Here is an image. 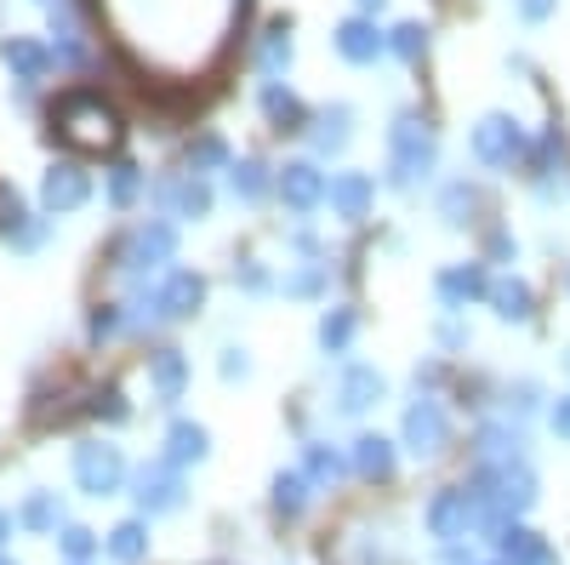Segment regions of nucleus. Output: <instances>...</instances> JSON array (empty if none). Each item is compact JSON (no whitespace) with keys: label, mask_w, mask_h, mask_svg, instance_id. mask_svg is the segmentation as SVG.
Returning <instances> with one entry per match:
<instances>
[{"label":"nucleus","mask_w":570,"mask_h":565,"mask_svg":"<svg viewBox=\"0 0 570 565\" xmlns=\"http://www.w3.org/2000/svg\"><path fill=\"white\" fill-rule=\"evenodd\" d=\"M473 212H480V195H473L468 183H451L445 195H440V217H445L451 228H462V223H468Z\"/></svg>","instance_id":"39"},{"label":"nucleus","mask_w":570,"mask_h":565,"mask_svg":"<svg viewBox=\"0 0 570 565\" xmlns=\"http://www.w3.org/2000/svg\"><path fill=\"white\" fill-rule=\"evenodd\" d=\"M292 58H297L292 23H268V29H263V40H257V69H263L268 80H279L285 69H292Z\"/></svg>","instance_id":"29"},{"label":"nucleus","mask_w":570,"mask_h":565,"mask_svg":"<svg viewBox=\"0 0 570 565\" xmlns=\"http://www.w3.org/2000/svg\"><path fill=\"white\" fill-rule=\"evenodd\" d=\"M383 394H389V377L376 366H348L337 377V411L343 417H365L371 406H383Z\"/></svg>","instance_id":"15"},{"label":"nucleus","mask_w":570,"mask_h":565,"mask_svg":"<svg viewBox=\"0 0 570 565\" xmlns=\"http://www.w3.org/2000/svg\"><path fill=\"white\" fill-rule=\"evenodd\" d=\"M155 201H160V212L166 217H183V223H200V217H212V183L206 177H160L155 183Z\"/></svg>","instance_id":"10"},{"label":"nucleus","mask_w":570,"mask_h":565,"mask_svg":"<svg viewBox=\"0 0 570 565\" xmlns=\"http://www.w3.org/2000/svg\"><path fill=\"white\" fill-rule=\"evenodd\" d=\"M18 526H23V532H35V537L63 532V526H69V520H63V497H58V491H29V497H23V508H18Z\"/></svg>","instance_id":"30"},{"label":"nucleus","mask_w":570,"mask_h":565,"mask_svg":"<svg viewBox=\"0 0 570 565\" xmlns=\"http://www.w3.org/2000/svg\"><path fill=\"white\" fill-rule=\"evenodd\" d=\"M485 565H502V559H485Z\"/></svg>","instance_id":"55"},{"label":"nucleus","mask_w":570,"mask_h":565,"mask_svg":"<svg viewBox=\"0 0 570 565\" xmlns=\"http://www.w3.org/2000/svg\"><path fill=\"white\" fill-rule=\"evenodd\" d=\"M104 554H109L115 565H142V559H149V520H142V514H137V520H120V526L104 537Z\"/></svg>","instance_id":"28"},{"label":"nucleus","mask_w":570,"mask_h":565,"mask_svg":"<svg viewBox=\"0 0 570 565\" xmlns=\"http://www.w3.org/2000/svg\"><path fill=\"white\" fill-rule=\"evenodd\" d=\"M497 559H502V565H559V554H553L531 526H519V520L497 532Z\"/></svg>","instance_id":"22"},{"label":"nucleus","mask_w":570,"mask_h":565,"mask_svg":"<svg viewBox=\"0 0 570 565\" xmlns=\"http://www.w3.org/2000/svg\"><path fill=\"white\" fill-rule=\"evenodd\" d=\"M331 46H337L348 64H376V58H389V35L376 29V18H343L337 35H331Z\"/></svg>","instance_id":"17"},{"label":"nucleus","mask_w":570,"mask_h":565,"mask_svg":"<svg viewBox=\"0 0 570 565\" xmlns=\"http://www.w3.org/2000/svg\"><path fill=\"white\" fill-rule=\"evenodd\" d=\"M58 131L69 137L75 149H115L120 144V115L104 91H69L58 104Z\"/></svg>","instance_id":"4"},{"label":"nucleus","mask_w":570,"mask_h":565,"mask_svg":"<svg viewBox=\"0 0 570 565\" xmlns=\"http://www.w3.org/2000/svg\"><path fill=\"white\" fill-rule=\"evenodd\" d=\"M155 298H160V320H188L206 303V274L195 269H166L155 280Z\"/></svg>","instance_id":"13"},{"label":"nucleus","mask_w":570,"mask_h":565,"mask_svg":"<svg viewBox=\"0 0 570 565\" xmlns=\"http://www.w3.org/2000/svg\"><path fill=\"white\" fill-rule=\"evenodd\" d=\"M91 201V177H86V166H75V160H58V166H46V177H40V206L46 212H80Z\"/></svg>","instance_id":"11"},{"label":"nucleus","mask_w":570,"mask_h":565,"mask_svg":"<svg viewBox=\"0 0 570 565\" xmlns=\"http://www.w3.org/2000/svg\"><path fill=\"white\" fill-rule=\"evenodd\" d=\"M268 491H274V497H268V503H274V514H285V520H297V514L314 503V486H308L303 468H279Z\"/></svg>","instance_id":"31"},{"label":"nucleus","mask_w":570,"mask_h":565,"mask_svg":"<svg viewBox=\"0 0 570 565\" xmlns=\"http://www.w3.org/2000/svg\"><path fill=\"white\" fill-rule=\"evenodd\" d=\"M98 543H104V537L86 532V526H63V532H58V548L69 554V565H86L91 554H98Z\"/></svg>","instance_id":"40"},{"label":"nucleus","mask_w":570,"mask_h":565,"mask_svg":"<svg viewBox=\"0 0 570 565\" xmlns=\"http://www.w3.org/2000/svg\"><path fill=\"white\" fill-rule=\"evenodd\" d=\"M171 257H177V228L166 217H142L126 241L115 246V269L131 280V286H142L149 274H160Z\"/></svg>","instance_id":"5"},{"label":"nucleus","mask_w":570,"mask_h":565,"mask_svg":"<svg viewBox=\"0 0 570 565\" xmlns=\"http://www.w3.org/2000/svg\"><path fill=\"white\" fill-rule=\"evenodd\" d=\"M513 457H525V429H519L513 417H485L480 422V435H473V462H513Z\"/></svg>","instance_id":"16"},{"label":"nucleus","mask_w":570,"mask_h":565,"mask_svg":"<svg viewBox=\"0 0 570 565\" xmlns=\"http://www.w3.org/2000/svg\"><path fill=\"white\" fill-rule=\"evenodd\" d=\"M40 7H46V0H40Z\"/></svg>","instance_id":"56"},{"label":"nucleus","mask_w":570,"mask_h":565,"mask_svg":"<svg viewBox=\"0 0 570 565\" xmlns=\"http://www.w3.org/2000/svg\"><path fill=\"white\" fill-rule=\"evenodd\" d=\"M400 446H405L411 457H440V451L451 446V417H445V406H440L434 394H416V400L405 406V417H400Z\"/></svg>","instance_id":"8"},{"label":"nucleus","mask_w":570,"mask_h":565,"mask_svg":"<svg viewBox=\"0 0 570 565\" xmlns=\"http://www.w3.org/2000/svg\"><path fill=\"white\" fill-rule=\"evenodd\" d=\"M354 325H360L354 309H343V303H337V309H325V314H320V349H325V354H348Z\"/></svg>","instance_id":"35"},{"label":"nucleus","mask_w":570,"mask_h":565,"mask_svg":"<svg viewBox=\"0 0 570 565\" xmlns=\"http://www.w3.org/2000/svg\"><path fill=\"white\" fill-rule=\"evenodd\" d=\"M537 400H542V389L531 383V377H519V383L508 389V411H519V417H525V411H537Z\"/></svg>","instance_id":"45"},{"label":"nucleus","mask_w":570,"mask_h":565,"mask_svg":"<svg viewBox=\"0 0 570 565\" xmlns=\"http://www.w3.org/2000/svg\"><path fill=\"white\" fill-rule=\"evenodd\" d=\"M473 160H480V166H497V172H508V166H519V160H531L525 126H519L513 115H485L480 126H473Z\"/></svg>","instance_id":"7"},{"label":"nucleus","mask_w":570,"mask_h":565,"mask_svg":"<svg viewBox=\"0 0 570 565\" xmlns=\"http://www.w3.org/2000/svg\"><path fill=\"white\" fill-rule=\"evenodd\" d=\"M440 565H485V559L473 554L468 543H451V548H440Z\"/></svg>","instance_id":"49"},{"label":"nucleus","mask_w":570,"mask_h":565,"mask_svg":"<svg viewBox=\"0 0 570 565\" xmlns=\"http://www.w3.org/2000/svg\"><path fill=\"white\" fill-rule=\"evenodd\" d=\"M564 366H570V349H564Z\"/></svg>","instance_id":"54"},{"label":"nucleus","mask_w":570,"mask_h":565,"mask_svg":"<svg viewBox=\"0 0 570 565\" xmlns=\"http://www.w3.org/2000/svg\"><path fill=\"white\" fill-rule=\"evenodd\" d=\"M434 292H440L445 309H468L491 292V274H485V263H451V269H440Z\"/></svg>","instance_id":"18"},{"label":"nucleus","mask_w":570,"mask_h":565,"mask_svg":"<svg viewBox=\"0 0 570 565\" xmlns=\"http://www.w3.org/2000/svg\"><path fill=\"white\" fill-rule=\"evenodd\" d=\"M217 371H223V383H246V377H252V354L246 349H223Z\"/></svg>","instance_id":"44"},{"label":"nucleus","mask_w":570,"mask_h":565,"mask_svg":"<svg viewBox=\"0 0 570 565\" xmlns=\"http://www.w3.org/2000/svg\"><path fill=\"white\" fill-rule=\"evenodd\" d=\"M0 565H18V559H7V554H0Z\"/></svg>","instance_id":"53"},{"label":"nucleus","mask_w":570,"mask_h":565,"mask_svg":"<svg viewBox=\"0 0 570 565\" xmlns=\"http://www.w3.org/2000/svg\"><path fill=\"white\" fill-rule=\"evenodd\" d=\"M0 58H7V69H12V80H18L23 91H35L46 75H52V52H46L40 40H29V35L0 40Z\"/></svg>","instance_id":"19"},{"label":"nucleus","mask_w":570,"mask_h":565,"mask_svg":"<svg viewBox=\"0 0 570 565\" xmlns=\"http://www.w3.org/2000/svg\"><path fill=\"white\" fill-rule=\"evenodd\" d=\"M12 532H18V514H12V508H0V548H7Z\"/></svg>","instance_id":"51"},{"label":"nucleus","mask_w":570,"mask_h":565,"mask_svg":"<svg viewBox=\"0 0 570 565\" xmlns=\"http://www.w3.org/2000/svg\"><path fill=\"white\" fill-rule=\"evenodd\" d=\"M422 520H428V537H440V548L468 543V537H497V532H502V520H491L485 503L473 497L468 486L434 491V497H428V508H422Z\"/></svg>","instance_id":"3"},{"label":"nucleus","mask_w":570,"mask_h":565,"mask_svg":"<svg viewBox=\"0 0 570 565\" xmlns=\"http://www.w3.org/2000/svg\"><path fill=\"white\" fill-rule=\"evenodd\" d=\"M548 422H553V435H559V440H570V394H559V400H553Z\"/></svg>","instance_id":"48"},{"label":"nucleus","mask_w":570,"mask_h":565,"mask_svg":"<svg viewBox=\"0 0 570 565\" xmlns=\"http://www.w3.org/2000/svg\"><path fill=\"white\" fill-rule=\"evenodd\" d=\"M325 269H331V263H320V257L297 263L292 274H285V298H320V292H325Z\"/></svg>","instance_id":"38"},{"label":"nucleus","mask_w":570,"mask_h":565,"mask_svg":"<svg viewBox=\"0 0 570 565\" xmlns=\"http://www.w3.org/2000/svg\"><path fill=\"white\" fill-rule=\"evenodd\" d=\"M115 332H126L120 303H98V309H91V320H86V338H91V343H109Z\"/></svg>","instance_id":"41"},{"label":"nucleus","mask_w":570,"mask_h":565,"mask_svg":"<svg viewBox=\"0 0 570 565\" xmlns=\"http://www.w3.org/2000/svg\"><path fill=\"white\" fill-rule=\"evenodd\" d=\"M394 462H400V451L383 435H360L348 446V468H354L360 480H394Z\"/></svg>","instance_id":"23"},{"label":"nucleus","mask_w":570,"mask_h":565,"mask_svg":"<svg viewBox=\"0 0 570 565\" xmlns=\"http://www.w3.org/2000/svg\"><path fill=\"white\" fill-rule=\"evenodd\" d=\"M303 475H308L314 491H331V486L348 475V462H343V451L331 446V440H303Z\"/></svg>","instance_id":"27"},{"label":"nucleus","mask_w":570,"mask_h":565,"mask_svg":"<svg viewBox=\"0 0 570 565\" xmlns=\"http://www.w3.org/2000/svg\"><path fill=\"white\" fill-rule=\"evenodd\" d=\"M69 468H75V486L86 497H120L126 491V451L115 440H80Z\"/></svg>","instance_id":"6"},{"label":"nucleus","mask_w":570,"mask_h":565,"mask_svg":"<svg viewBox=\"0 0 570 565\" xmlns=\"http://www.w3.org/2000/svg\"><path fill=\"white\" fill-rule=\"evenodd\" d=\"M513 7H519V18H525V23H542V18H553L559 0H513Z\"/></svg>","instance_id":"47"},{"label":"nucleus","mask_w":570,"mask_h":565,"mask_svg":"<svg viewBox=\"0 0 570 565\" xmlns=\"http://www.w3.org/2000/svg\"><path fill=\"white\" fill-rule=\"evenodd\" d=\"M348 137H354V109H348V104L320 109V115H314V126H308L314 155H343V149H348Z\"/></svg>","instance_id":"24"},{"label":"nucleus","mask_w":570,"mask_h":565,"mask_svg":"<svg viewBox=\"0 0 570 565\" xmlns=\"http://www.w3.org/2000/svg\"><path fill=\"white\" fill-rule=\"evenodd\" d=\"M559 155H564V131H559V126H548V131H542V144L531 149V166H537V172H548Z\"/></svg>","instance_id":"42"},{"label":"nucleus","mask_w":570,"mask_h":565,"mask_svg":"<svg viewBox=\"0 0 570 565\" xmlns=\"http://www.w3.org/2000/svg\"><path fill=\"white\" fill-rule=\"evenodd\" d=\"M354 7H360V18H371V12H383L389 0H354Z\"/></svg>","instance_id":"52"},{"label":"nucleus","mask_w":570,"mask_h":565,"mask_svg":"<svg viewBox=\"0 0 570 565\" xmlns=\"http://www.w3.org/2000/svg\"><path fill=\"white\" fill-rule=\"evenodd\" d=\"M142 183H149V172H142L137 160H115L109 166V206H131L142 195Z\"/></svg>","instance_id":"36"},{"label":"nucleus","mask_w":570,"mask_h":565,"mask_svg":"<svg viewBox=\"0 0 570 565\" xmlns=\"http://www.w3.org/2000/svg\"><path fill=\"white\" fill-rule=\"evenodd\" d=\"M206 457H212V435L200 429V422L177 417L171 429H166V462H171V468H195V462H206Z\"/></svg>","instance_id":"25"},{"label":"nucleus","mask_w":570,"mask_h":565,"mask_svg":"<svg viewBox=\"0 0 570 565\" xmlns=\"http://www.w3.org/2000/svg\"><path fill=\"white\" fill-rule=\"evenodd\" d=\"M491 257H497V263L519 257V246H513V234H491Z\"/></svg>","instance_id":"50"},{"label":"nucleus","mask_w":570,"mask_h":565,"mask_svg":"<svg viewBox=\"0 0 570 565\" xmlns=\"http://www.w3.org/2000/svg\"><path fill=\"white\" fill-rule=\"evenodd\" d=\"M263 115H268L274 126H285V131H297V126L308 120L303 98H297L292 86H279V80H268V86H263Z\"/></svg>","instance_id":"33"},{"label":"nucleus","mask_w":570,"mask_h":565,"mask_svg":"<svg viewBox=\"0 0 570 565\" xmlns=\"http://www.w3.org/2000/svg\"><path fill=\"white\" fill-rule=\"evenodd\" d=\"M131 497H137V508H142V520H155V514H177V508H183V497H188L183 468H171L166 457L142 462L137 475H131Z\"/></svg>","instance_id":"9"},{"label":"nucleus","mask_w":570,"mask_h":565,"mask_svg":"<svg viewBox=\"0 0 570 565\" xmlns=\"http://www.w3.org/2000/svg\"><path fill=\"white\" fill-rule=\"evenodd\" d=\"M389 52L400 64H422L428 58V23H394L389 29Z\"/></svg>","instance_id":"37"},{"label":"nucleus","mask_w":570,"mask_h":565,"mask_svg":"<svg viewBox=\"0 0 570 565\" xmlns=\"http://www.w3.org/2000/svg\"><path fill=\"white\" fill-rule=\"evenodd\" d=\"M0 241H7L12 252H35L46 241V223L23 206V195L12 183H0Z\"/></svg>","instance_id":"14"},{"label":"nucleus","mask_w":570,"mask_h":565,"mask_svg":"<svg viewBox=\"0 0 570 565\" xmlns=\"http://www.w3.org/2000/svg\"><path fill=\"white\" fill-rule=\"evenodd\" d=\"M86 411H91V417H109V422H120V417H126V400H120V389H98Z\"/></svg>","instance_id":"46"},{"label":"nucleus","mask_w":570,"mask_h":565,"mask_svg":"<svg viewBox=\"0 0 570 565\" xmlns=\"http://www.w3.org/2000/svg\"><path fill=\"white\" fill-rule=\"evenodd\" d=\"M149 389L160 406H177L188 394V354L183 349H155L149 354Z\"/></svg>","instance_id":"21"},{"label":"nucleus","mask_w":570,"mask_h":565,"mask_svg":"<svg viewBox=\"0 0 570 565\" xmlns=\"http://www.w3.org/2000/svg\"><path fill=\"white\" fill-rule=\"evenodd\" d=\"M468 491L485 503L491 520L513 526L519 514H525V508L537 503V468H531L525 457H513V462H485V468H473Z\"/></svg>","instance_id":"2"},{"label":"nucleus","mask_w":570,"mask_h":565,"mask_svg":"<svg viewBox=\"0 0 570 565\" xmlns=\"http://www.w3.org/2000/svg\"><path fill=\"white\" fill-rule=\"evenodd\" d=\"M274 188H279V201L292 206L297 217L314 212V206H325V172H320L314 160H285V166L274 172Z\"/></svg>","instance_id":"12"},{"label":"nucleus","mask_w":570,"mask_h":565,"mask_svg":"<svg viewBox=\"0 0 570 565\" xmlns=\"http://www.w3.org/2000/svg\"><path fill=\"white\" fill-rule=\"evenodd\" d=\"M440 166V131L428 115H400L389 126V183L394 188H422L428 177H434Z\"/></svg>","instance_id":"1"},{"label":"nucleus","mask_w":570,"mask_h":565,"mask_svg":"<svg viewBox=\"0 0 570 565\" xmlns=\"http://www.w3.org/2000/svg\"><path fill=\"white\" fill-rule=\"evenodd\" d=\"M234 286H246V292H268L274 280H268V269H263L257 257H246V263H234Z\"/></svg>","instance_id":"43"},{"label":"nucleus","mask_w":570,"mask_h":565,"mask_svg":"<svg viewBox=\"0 0 570 565\" xmlns=\"http://www.w3.org/2000/svg\"><path fill=\"white\" fill-rule=\"evenodd\" d=\"M491 309H497V320H508V325H519V320H531L537 314V292L525 286L519 274H502V280H491Z\"/></svg>","instance_id":"26"},{"label":"nucleus","mask_w":570,"mask_h":565,"mask_svg":"<svg viewBox=\"0 0 570 565\" xmlns=\"http://www.w3.org/2000/svg\"><path fill=\"white\" fill-rule=\"evenodd\" d=\"M325 201H331V212H337L343 223H360L371 212V201H376V183L365 172H337V177H325Z\"/></svg>","instance_id":"20"},{"label":"nucleus","mask_w":570,"mask_h":565,"mask_svg":"<svg viewBox=\"0 0 570 565\" xmlns=\"http://www.w3.org/2000/svg\"><path fill=\"white\" fill-rule=\"evenodd\" d=\"M268 166L257 160V155H246V160H228V188H234V201H246V206H257L263 195H268Z\"/></svg>","instance_id":"32"},{"label":"nucleus","mask_w":570,"mask_h":565,"mask_svg":"<svg viewBox=\"0 0 570 565\" xmlns=\"http://www.w3.org/2000/svg\"><path fill=\"white\" fill-rule=\"evenodd\" d=\"M183 166H188V177H212V172H228V144H223L217 131H206V137H195V144H188Z\"/></svg>","instance_id":"34"}]
</instances>
